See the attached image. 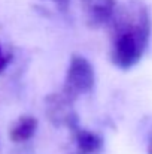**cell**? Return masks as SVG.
Segmentation results:
<instances>
[{
	"label": "cell",
	"mask_w": 152,
	"mask_h": 154,
	"mask_svg": "<svg viewBox=\"0 0 152 154\" xmlns=\"http://www.w3.org/2000/svg\"><path fill=\"white\" fill-rule=\"evenodd\" d=\"M94 69L91 63L81 55H75L70 63L64 79V90L63 94L70 100L76 99L81 94H87L94 87Z\"/></svg>",
	"instance_id": "6da1fadb"
},
{
	"label": "cell",
	"mask_w": 152,
	"mask_h": 154,
	"mask_svg": "<svg viewBox=\"0 0 152 154\" xmlns=\"http://www.w3.org/2000/svg\"><path fill=\"white\" fill-rule=\"evenodd\" d=\"M142 51V36L139 32L128 30L122 32L113 45V60L121 67H128L134 64Z\"/></svg>",
	"instance_id": "7a4b0ae2"
},
{
	"label": "cell",
	"mask_w": 152,
	"mask_h": 154,
	"mask_svg": "<svg viewBox=\"0 0 152 154\" xmlns=\"http://www.w3.org/2000/svg\"><path fill=\"white\" fill-rule=\"evenodd\" d=\"M75 141L78 147V154H94L97 153L103 145L101 138L90 130L85 129H75Z\"/></svg>",
	"instance_id": "3957f363"
},
{
	"label": "cell",
	"mask_w": 152,
	"mask_h": 154,
	"mask_svg": "<svg viewBox=\"0 0 152 154\" xmlns=\"http://www.w3.org/2000/svg\"><path fill=\"white\" fill-rule=\"evenodd\" d=\"M36 130H37V120L34 117L24 115L13 124L9 136L13 142L21 144V142H25V141L31 139L33 135L36 133Z\"/></svg>",
	"instance_id": "277c9868"
},
{
	"label": "cell",
	"mask_w": 152,
	"mask_h": 154,
	"mask_svg": "<svg viewBox=\"0 0 152 154\" xmlns=\"http://www.w3.org/2000/svg\"><path fill=\"white\" fill-rule=\"evenodd\" d=\"M88 17L94 23H103L109 18L112 12L113 2L112 0H82Z\"/></svg>",
	"instance_id": "5b68a950"
},
{
	"label": "cell",
	"mask_w": 152,
	"mask_h": 154,
	"mask_svg": "<svg viewBox=\"0 0 152 154\" xmlns=\"http://www.w3.org/2000/svg\"><path fill=\"white\" fill-rule=\"evenodd\" d=\"M49 2H52L60 11H67V8L70 5V0H49Z\"/></svg>",
	"instance_id": "8992f818"
},
{
	"label": "cell",
	"mask_w": 152,
	"mask_h": 154,
	"mask_svg": "<svg viewBox=\"0 0 152 154\" xmlns=\"http://www.w3.org/2000/svg\"><path fill=\"white\" fill-rule=\"evenodd\" d=\"M7 61H9V60H7L6 57H3V54H1V47H0V73H1V72L4 70V67L7 66Z\"/></svg>",
	"instance_id": "52a82bcc"
}]
</instances>
